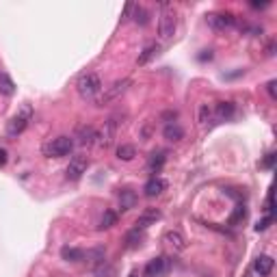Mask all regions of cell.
<instances>
[{
    "label": "cell",
    "mask_w": 277,
    "mask_h": 277,
    "mask_svg": "<svg viewBox=\"0 0 277 277\" xmlns=\"http://www.w3.org/2000/svg\"><path fill=\"white\" fill-rule=\"evenodd\" d=\"M178 26V18H175V9L169 3H160V18H158V35L160 39H171Z\"/></svg>",
    "instance_id": "6da1fadb"
},
{
    "label": "cell",
    "mask_w": 277,
    "mask_h": 277,
    "mask_svg": "<svg viewBox=\"0 0 277 277\" xmlns=\"http://www.w3.org/2000/svg\"><path fill=\"white\" fill-rule=\"evenodd\" d=\"M76 89H78V94L84 100L96 98L100 91H102V78H100L96 72H87V74H82L80 78H78V82H76Z\"/></svg>",
    "instance_id": "7a4b0ae2"
},
{
    "label": "cell",
    "mask_w": 277,
    "mask_h": 277,
    "mask_svg": "<svg viewBox=\"0 0 277 277\" xmlns=\"http://www.w3.org/2000/svg\"><path fill=\"white\" fill-rule=\"evenodd\" d=\"M74 150V141L69 136H57L52 138L50 143L43 145V154L48 158H61V156H67L69 152Z\"/></svg>",
    "instance_id": "3957f363"
},
{
    "label": "cell",
    "mask_w": 277,
    "mask_h": 277,
    "mask_svg": "<svg viewBox=\"0 0 277 277\" xmlns=\"http://www.w3.org/2000/svg\"><path fill=\"white\" fill-rule=\"evenodd\" d=\"M130 84H132V80H130V78H121V80H115V82L111 84V87L106 89L104 94L98 98V102H96V104H98V106H104V104L113 102V100L121 98V96H124L126 91H128V87H130Z\"/></svg>",
    "instance_id": "277c9868"
},
{
    "label": "cell",
    "mask_w": 277,
    "mask_h": 277,
    "mask_svg": "<svg viewBox=\"0 0 277 277\" xmlns=\"http://www.w3.org/2000/svg\"><path fill=\"white\" fill-rule=\"evenodd\" d=\"M115 134H117V121H115L113 117L106 121L104 128L98 132V138H96V143L100 145V148H111V145L115 143Z\"/></svg>",
    "instance_id": "5b68a950"
},
{
    "label": "cell",
    "mask_w": 277,
    "mask_h": 277,
    "mask_svg": "<svg viewBox=\"0 0 277 277\" xmlns=\"http://www.w3.org/2000/svg\"><path fill=\"white\" fill-rule=\"evenodd\" d=\"M169 266H171V260H169V258H165V256L154 258V260L148 262V266H145L143 277H163L169 271Z\"/></svg>",
    "instance_id": "8992f818"
},
{
    "label": "cell",
    "mask_w": 277,
    "mask_h": 277,
    "mask_svg": "<svg viewBox=\"0 0 277 277\" xmlns=\"http://www.w3.org/2000/svg\"><path fill=\"white\" fill-rule=\"evenodd\" d=\"M87 167H89V160L84 158V156H74L72 160H69V165H67V180H80L84 173H87Z\"/></svg>",
    "instance_id": "52a82bcc"
},
{
    "label": "cell",
    "mask_w": 277,
    "mask_h": 277,
    "mask_svg": "<svg viewBox=\"0 0 277 277\" xmlns=\"http://www.w3.org/2000/svg\"><path fill=\"white\" fill-rule=\"evenodd\" d=\"M28 119H30V109H24V113H20V115H15V117H11L9 126H7V134H9V136L22 134L26 130V126H28Z\"/></svg>",
    "instance_id": "ba28073f"
},
{
    "label": "cell",
    "mask_w": 277,
    "mask_h": 277,
    "mask_svg": "<svg viewBox=\"0 0 277 277\" xmlns=\"http://www.w3.org/2000/svg\"><path fill=\"white\" fill-rule=\"evenodd\" d=\"M208 24H210L214 30H223V28L236 24V18L232 13H210L208 15Z\"/></svg>",
    "instance_id": "9c48e42d"
},
{
    "label": "cell",
    "mask_w": 277,
    "mask_h": 277,
    "mask_svg": "<svg viewBox=\"0 0 277 277\" xmlns=\"http://www.w3.org/2000/svg\"><path fill=\"white\" fill-rule=\"evenodd\" d=\"M165 189H167V182L163 178H156V175H154V178L148 180V184L143 187V193H145V197H158Z\"/></svg>",
    "instance_id": "30bf717a"
},
{
    "label": "cell",
    "mask_w": 277,
    "mask_h": 277,
    "mask_svg": "<svg viewBox=\"0 0 277 277\" xmlns=\"http://www.w3.org/2000/svg\"><path fill=\"white\" fill-rule=\"evenodd\" d=\"M234 113H236L234 102H219L217 106H214V119H217V121H227V119H232Z\"/></svg>",
    "instance_id": "8fae6325"
},
{
    "label": "cell",
    "mask_w": 277,
    "mask_h": 277,
    "mask_svg": "<svg viewBox=\"0 0 277 277\" xmlns=\"http://www.w3.org/2000/svg\"><path fill=\"white\" fill-rule=\"evenodd\" d=\"M163 214H160V210H156V208H148L143 214H138V219H136V227L138 229H145V227H150L152 223H156Z\"/></svg>",
    "instance_id": "7c38bea8"
},
{
    "label": "cell",
    "mask_w": 277,
    "mask_h": 277,
    "mask_svg": "<svg viewBox=\"0 0 277 277\" xmlns=\"http://www.w3.org/2000/svg\"><path fill=\"white\" fill-rule=\"evenodd\" d=\"M165 243L171 245L175 251H184V249L189 247V245H187V238H184V236L178 232V229H169V232L165 234Z\"/></svg>",
    "instance_id": "4fadbf2b"
},
{
    "label": "cell",
    "mask_w": 277,
    "mask_h": 277,
    "mask_svg": "<svg viewBox=\"0 0 277 277\" xmlns=\"http://www.w3.org/2000/svg\"><path fill=\"white\" fill-rule=\"evenodd\" d=\"M78 143L80 145H94L96 138H98V130L94 126H80L78 128Z\"/></svg>",
    "instance_id": "5bb4252c"
},
{
    "label": "cell",
    "mask_w": 277,
    "mask_h": 277,
    "mask_svg": "<svg viewBox=\"0 0 277 277\" xmlns=\"http://www.w3.org/2000/svg\"><path fill=\"white\" fill-rule=\"evenodd\" d=\"M273 266H275V260L271 256H260V258H256V262H253V268H256V273H260V275H268L273 271Z\"/></svg>",
    "instance_id": "9a60e30c"
},
{
    "label": "cell",
    "mask_w": 277,
    "mask_h": 277,
    "mask_svg": "<svg viewBox=\"0 0 277 277\" xmlns=\"http://www.w3.org/2000/svg\"><path fill=\"white\" fill-rule=\"evenodd\" d=\"M163 134H165L167 141H173L175 143V141H182V138H184V130H182V126L175 124V121H171V124L165 126Z\"/></svg>",
    "instance_id": "2e32d148"
},
{
    "label": "cell",
    "mask_w": 277,
    "mask_h": 277,
    "mask_svg": "<svg viewBox=\"0 0 277 277\" xmlns=\"http://www.w3.org/2000/svg\"><path fill=\"white\" fill-rule=\"evenodd\" d=\"M134 204H136V193H134V191H130V189L119 191V206H121V210H130V208H134Z\"/></svg>",
    "instance_id": "e0dca14e"
},
{
    "label": "cell",
    "mask_w": 277,
    "mask_h": 277,
    "mask_svg": "<svg viewBox=\"0 0 277 277\" xmlns=\"http://www.w3.org/2000/svg\"><path fill=\"white\" fill-rule=\"evenodd\" d=\"M61 258L67 260V262H80V260H84V251L76 247H63L61 249Z\"/></svg>",
    "instance_id": "ac0fdd59"
},
{
    "label": "cell",
    "mask_w": 277,
    "mask_h": 277,
    "mask_svg": "<svg viewBox=\"0 0 277 277\" xmlns=\"http://www.w3.org/2000/svg\"><path fill=\"white\" fill-rule=\"evenodd\" d=\"M141 241H143V229H138V227L130 229L126 234V247L128 249H136L138 245H141Z\"/></svg>",
    "instance_id": "d6986e66"
},
{
    "label": "cell",
    "mask_w": 277,
    "mask_h": 277,
    "mask_svg": "<svg viewBox=\"0 0 277 277\" xmlns=\"http://www.w3.org/2000/svg\"><path fill=\"white\" fill-rule=\"evenodd\" d=\"M0 94H5V96L15 94V82L11 80V76L7 72H0Z\"/></svg>",
    "instance_id": "ffe728a7"
},
{
    "label": "cell",
    "mask_w": 277,
    "mask_h": 277,
    "mask_svg": "<svg viewBox=\"0 0 277 277\" xmlns=\"http://www.w3.org/2000/svg\"><path fill=\"white\" fill-rule=\"evenodd\" d=\"M156 52H158V43H150L148 48H145L141 55H138V59H136V65H145L148 61L152 59V57H156Z\"/></svg>",
    "instance_id": "44dd1931"
},
{
    "label": "cell",
    "mask_w": 277,
    "mask_h": 277,
    "mask_svg": "<svg viewBox=\"0 0 277 277\" xmlns=\"http://www.w3.org/2000/svg\"><path fill=\"white\" fill-rule=\"evenodd\" d=\"M134 156H136V148H134V145L124 143V145H119V148H117V158L119 160H132Z\"/></svg>",
    "instance_id": "7402d4cb"
},
{
    "label": "cell",
    "mask_w": 277,
    "mask_h": 277,
    "mask_svg": "<svg viewBox=\"0 0 277 277\" xmlns=\"http://www.w3.org/2000/svg\"><path fill=\"white\" fill-rule=\"evenodd\" d=\"M115 223H117V212H113V210H106L102 214V219H100V229H111Z\"/></svg>",
    "instance_id": "603a6c76"
},
{
    "label": "cell",
    "mask_w": 277,
    "mask_h": 277,
    "mask_svg": "<svg viewBox=\"0 0 277 277\" xmlns=\"http://www.w3.org/2000/svg\"><path fill=\"white\" fill-rule=\"evenodd\" d=\"M134 22H136V24H141V26H145V24H148V22H150V18H148V11H145L143 9V7H136L134 5Z\"/></svg>",
    "instance_id": "cb8c5ba5"
},
{
    "label": "cell",
    "mask_w": 277,
    "mask_h": 277,
    "mask_svg": "<svg viewBox=\"0 0 277 277\" xmlns=\"http://www.w3.org/2000/svg\"><path fill=\"white\" fill-rule=\"evenodd\" d=\"M163 165H165V154L163 152L152 154V158H150V169H152V171H158Z\"/></svg>",
    "instance_id": "d4e9b609"
},
{
    "label": "cell",
    "mask_w": 277,
    "mask_h": 277,
    "mask_svg": "<svg viewBox=\"0 0 277 277\" xmlns=\"http://www.w3.org/2000/svg\"><path fill=\"white\" fill-rule=\"evenodd\" d=\"M210 117H212V111L208 109V104H202V106H199V124L206 126Z\"/></svg>",
    "instance_id": "484cf974"
},
{
    "label": "cell",
    "mask_w": 277,
    "mask_h": 277,
    "mask_svg": "<svg viewBox=\"0 0 277 277\" xmlns=\"http://www.w3.org/2000/svg\"><path fill=\"white\" fill-rule=\"evenodd\" d=\"M241 219H245V210H243V206H238L236 210H234V214L229 217V225H236Z\"/></svg>",
    "instance_id": "4316f807"
},
{
    "label": "cell",
    "mask_w": 277,
    "mask_h": 277,
    "mask_svg": "<svg viewBox=\"0 0 277 277\" xmlns=\"http://www.w3.org/2000/svg\"><path fill=\"white\" fill-rule=\"evenodd\" d=\"M271 221H273V214H268V217H266L264 221H260V223H258L256 229H258V232H262V229H266L268 225H271Z\"/></svg>",
    "instance_id": "83f0119b"
},
{
    "label": "cell",
    "mask_w": 277,
    "mask_h": 277,
    "mask_svg": "<svg viewBox=\"0 0 277 277\" xmlns=\"http://www.w3.org/2000/svg\"><path fill=\"white\" fill-rule=\"evenodd\" d=\"M277 82L275 80H268V84H266V91H268V96H271L273 100H277Z\"/></svg>",
    "instance_id": "f1b7e54d"
},
{
    "label": "cell",
    "mask_w": 277,
    "mask_h": 277,
    "mask_svg": "<svg viewBox=\"0 0 277 277\" xmlns=\"http://www.w3.org/2000/svg\"><path fill=\"white\" fill-rule=\"evenodd\" d=\"M273 160H275V154H268V156H266V160H264V167H268V169H271V167H273Z\"/></svg>",
    "instance_id": "f546056e"
},
{
    "label": "cell",
    "mask_w": 277,
    "mask_h": 277,
    "mask_svg": "<svg viewBox=\"0 0 277 277\" xmlns=\"http://www.w3.org/2000/svg\"><path fill=\"white\" fill-rule=\"evenodd\" d=\"M253 9H264V7H268V3H251Z\"/></svg>",
    "instance_id": "4dcf8cb0"
},
{
    "label": "cell",
    "mask_w": 277,
    "mask_h": 277,
    "mask_svg": "<svg viewBox=\"0 0 277 277\" xmlns=\"http://www.w3.org/2000/svg\"><path fill=\"white\" fill-rule=\"evenodd\" d=\"M7 163V150H0V165Z\"/></svg>",
    "instance_id": "1f68e13d"
},
{
    "label": "cell",
    "mask_w": 277,
    "mask_h": 277,
    "mask_svg": "<svg viewBox=\"0 0 277 277\" xmlns=\"http://www.w3.org/2000/svg\"><path fill=\"white\" fill-rule=\"evenodd\" d=\"M163 119H175V113H171V111L165 113V115H163Z\"/></svg>",
    "instance_id": "d6a6232c"
},
{
    "label": "cell",
    "mask_w": 277,
    "mask_h": 277,
    "mask_svg": "<svg viewBox=\"0 0 277 277\" xmlns=\"http://www.w3.org/2000/svg\"><path fill=\"white\" fill-rule=\"evenodd\" d=\"M128 277H136V271H130V275Z\"/></svg>",
    "instance_id": "836d02e7"
}]
</instances>
